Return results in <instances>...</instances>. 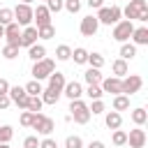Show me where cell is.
<instances>
[{
    "instance_id": "cell-1",
    "label": "cell",
    "mask_w": 148,
    "mask_h": 148,
    "mask_svg": "<svg viewBox=\"0 0 148 148\" xmlns=\"http://www.w3.org/2000/svg\"><path fill=\"white\" fill-rule=\"evenodd\" d=\"M120 16H123V9H120L118 5H111V7H99L95 18H97L99 23H104V25H116V23L120 21Z\"/></svg>"
},
{
    "instance_id": "cell-2",
    "label": "cell",
    "mask_w": 148,
    "mask_h": 148,
    "mask_svg": "<svg viewBox=\"0 0 148 148\" xmlns=\"http://www.w3.org/2000/svg\"><path fill=\"white\" fill-rule=\"evenodd\" d=\"M69 111H72L69 118H74V123H79V125H86L90 120V111H88V104L83 99H72Z\"/></svg>"
},
{
    "instance_id": "cell-3",
    "label": "cell",
    "mask_w": 148,
    "mask_h": 148,
    "mask_svg": "<svg viewBox=\"0 0 148 148\" xmlns=\"http://www.w3.org/2000/svg\"><path fill=\"white\" fill-rule=\"evenodd\" d=\"M53 72H56V62H53V60H49V58H44V60H39V62H35V65H32V76H35V81L49 79Z\"/></svg>"
},
{
    "instance_id": "cell-4",
    "label": "cell",
    "mask_w": 148,
    "mask_h": 148,
    "mask_svg": "<svg viewBox=\"0 0 148 148\" xmlns=\"http://www.w3.org/2000/svg\"><path fill=\"white\" fill-rule=\"evenodd\" d=\"M132 32H134V23L132 21H118L116 25H113V39L116 42H120V44H125L130 37H132Z\"/></svg>"
},
{
    "instance_id": "cell-5",
    "label": "cell",
    "mask_w": 148,
    "mask_h": 148,
    "mask_svg": "<svg viewBox=\"0 0 148 148\" xmlns=\"http://www.w3.org/2000/svg\"><path fill=\"white\" fill-rule=\"evenodd\" d=\"M120 83H123V95H134V92H139L141 90V86H143V79L141 76H136V74H127V76H123L120 79Z\"/></svg>"
},
{
    "instance_id": "cell-6",
    "label": "cell",
    "mask_w": 148,
    "mask_h": 148,
    "mask_svg": "<svg viewBox=\"0 0 148 148\" xmlns=\"http://www.w3.org/2000/svg\"><path fill=\"white\" fill-rule=\"evenodd\" d=\"M14 23L16 25H30V21H32V7L30 5H16L14 9Z\"/></svg>"
},
{
    "instance_id": "cell-7",
    "label": "cell",
    "mask_w": 148,
    "mask_h": 148,
    "mask_svg": "<svg viewBox=\"0 0 148 148\" xmlns=\"http://www.w3.org/2000/svg\"><path fill=\"white\" fill-rule=\"evenodd\" d=\"M30 127H35V130H37V134L49 136V134L53 132V120H51L49 116H44V113H35V120H32V125H30Z\"/></svg>"
},
{
    "instance_id": "cell-8",
    "label": "cell",
    "mask_w": 148,
    "mask_h": 148,
    "mask_svg": "<svg viewBox=\"0 0 148 148\" xmlns=\"http://www.w3.org/2000/svg\"><path fill=\"white\" fill-rule=\"evenodd\" d=\"M7 97H9V99H12V102H14L18 109H28V99H30V95H28V92H25L21 86H14V88L9 86Z\"/></svg>"
},
{
    "instance_id": "cell-9",
    "label": "cell",
    "mask_w": 148,
    "mask_h": 148,
    "mask_svg": "<svg viewBox=\"0 0 148 148\" xmlns=\"http://www.w3.org/2000/svg\"><path fill=\"white\" fill-rule=\"evenodd\" d=\"M143 9H148V2H146V0H130L127 7L123 9V14L127 16V21H136Z\"/></svg>"
},
{
    "instance_id": "cell-10",
    "label": "cell",
    "mask_w": 148,
    "mask_h": 148,
    "mask_svg": "<svg viewBox=\"0 0 148 148\" xmlns=\"http://www.w3.org/2000/svg\"><path fill=\"white\" fill-rule=\"evenodd\" d=\"M99 88H102V92H111V95H123V83H120V79H116V76L102 79Z\"/></svg>"
},
{
    "instance_id": "cell-11",
    "label": "cell",
    "mask_w": 148,
    "mask_h": 148,
    "mask_svg": "<svg viewBox=\"0 0 148 148\" xmlns=\"http://www.w3.org/2000/svg\"><path fill=\"white\" fill-rule=\"evenodd\" d=\"M32 21H37V28L51 25V12L46 9V5H37V9H32Z\"/></svg>"
},
{
    "instance_id": "cell-12",
    "label": "cell",
    "mask_w": 148,
    "mask_h": 148,
    "mask_svg": "<svg viewBox=\"0 0 148 148\" xmlns=\"http://www.w3.org/2000/svg\"><path fill=\"white\" fill-rule=\"evenodd\" d=\"M97 28H99V21L95 18V16H86V18H81V35L83 37H92L95 32H97Z\"/></svg>"
},
{
    "instance_id": "cell-13",
    "label": "cell",
    "mask_w": 148,
    "mask_h": 148,
    "mask_svg": "<svg viewBox=\"0 0 148 148\" xmlns=\"http://www.w3.org/2000/svg\"><path fill=\"white\" fill-rule=\"evenodd\" d=\"M5 37H7V44H9V46H18V49H21V30H18L16 23L5 25Z\"/></svg>"
},
{
    "instance_id": "cell-14",
    "label": "cell",
    "mask_w": 148,
    "mask_h": 148,
    "mask_svg": "<svg viewBox=\"0 0 148 148\" xmlns=\"http://www.w3.org/2000/svg\"><path fill=\"white\" fill-rule=\"evenodd\" d=\"M127 143H130V148H143V146H146V132H143L141 127L130 130V134H127Z\"/></svg>"
},
{
    "instance_id": "cell-15",
    "label": "cell",
    "mask_w": 148,
    "mask_h": 148,
    "mask_svg": "<svg viewBox=\"0 0 148 148\" xmlns=\"http://www.w3.org/2000/svg\"><path fill=\"white\" fill-rule=\"evenodd\" d=\"M62 95H67V97H69V102H72V99H81L83 88H81V83H79V81H69V83H65Z\"/></svg>"
},
{
    "instance_id": "cell-16",
    "label": "cell",
    "mask_w": 148,
    "mask_h": 148,
    "mask_svg": "<svg viewBox=\"0 0 148 148\" xmlns=\"http://www.w3.org/2000/svg\"><path fill=\"white\" fill-rule=\"evenodd\" d=\"M32 44H37V28H32V25H28L23 32H21V46H32Z\"/></svg>"
},
{
    "instance_id": "cell-17",
    "label": "cell",
    "mask_w": 148,
    "mask_h": 148,
    "mask_svg": "<svg viewBox=\"0 0 148 148\" xmlns=\"http://www.w3.org/2000/svg\"><path fill=\"white\" fill-rule=\"evenodd\" d=\"M65 74H60V72H53L51 76H49V88L51 90H58V92H62V88H65Z\"/></svg>"
},
{
    "instance_id": "cell-18",
    "label": "cell",
    "mask_w": 148,
    "mask_h": 148,
    "mask_svg": "<svg viewBox=\"0 0 148 148\" xmlns=\"http://www.w3.org/2000/svg\"><path fill=\"white\" fill-rule=\"evenodd\" d=\"M104 123H106L109 130H120V125H123V116H120L118 111H109V113L104 116Z\"/></svg>"
},
{
    "instance_id": "cell-19",
    "label": "cell",
    "mask_w": 148,
    "mask_h": 148,
    "mask_svg": "<svg viewBox=\"0 0 148 148\" xmlns=\"http://www.w3.org/2000/svg\"><path fill=\"white\" fill-rule=\"evenodd\" d=\"M132 39H134V46H136V44H139V46H146V44H148V28H146V25L134 28Z\"/></svg>"
},
{
    "instance_id": "cell-20",
    "label": "cell",
    "mask_w": 148,
    "mask_h": 148,
    "mask_svg": "<svg viewBox=\"0 0 148 148\" xmlns=\"http://www.w3.org/2000/svg\"><path fill=\"white\" fill-rule=\"evenodd\" d=\"M83 79H86L88 86H99V83H102V74H99V69H95V67H88V69L83 72Z\"/></svg>"
},
{
    "instance_id": "cell-21",
    "label": "cell",
    "mask_w": 148,
    "mask_h": 148,
    "mask_svg": "<svg viewBox=\"0 0 148 148\" xmlns=\"http://www.w3.org/2000/svg\"><path fill=\"white\" fill-rule=\"evenodd\" d=\"M44 56H46V49H44L42 44H32V46L28 49V58H30L32 62H39V60H44Z\"/></svg>"
},
{
    "instance_id": "cell-22",
    "label": "cell",
    "mask_w": 148,
    "mask_h": 148,
    "mask_svg": "<svg viewBox=\"0 0 148 148\" xmlns=\"http://www.w3.org/2000/svg\"><path fill=\"white\" fill-rule=\"evenodd\" d=\"M111 69H113V74H116V79H123V76H127V72H130V67H127V60H123V58H118V60H113V65H111Z\"/></svg>"
},
{
    "instance_id": "cell-23",
    "label": "cell",
    "mask_w": 148,
    "mask_h": 148,
    "mask_svg": "<svg viewBox=\"0 0 148 148\" xmlns=\"http://www.w3.org/2000/svg\"><path fill=\"white\" fill-rule=\"evenodd\" d=\"M60 95H62V92L46 88V90H42V95H39V97H42V102H44V104H56V102L60 99Z\"/></svg>"
},
{
    "instance_id": "cell-24",
    "label": "cell",
    "mask_w": 148,
    "mask_h": 148,
    "mask_svg": "<svg viewBox=\"0 0 148 148\" xmlns=\"http://www.w3.org/2000/svg\"><path fill=\"white\" fill-rule=\"evenodd\" d=\"M23 90H25L30 97H39L44 88H42V83H39V81H35V79H32L30 83H25V86H23Z\"/></svg>"
},
{
    "instance_id": "cell-25",
    "label": "cell",
    "mask_w": 148,
    "mask_h": 148,
    "mask_svg": "<svg viewBox=\"0 0 148 148\" xmlns=\"http://www.w3.org/2000/svg\"><path fill=\"white\" fill-rule=\"evenodd\" d=\"M125 109H130V97L127 95H116L113 97V111H125Z\"/></svg>"
},
{
    "instance_id": "cell-26",
    "label": "cell",
    "mask_w": 148,
    "mask_h": 148,
    "mask_svg": "<svg viewBox=\"0 0 148 148\" xmlns=\"http://www.w3.org/2000/svg\"><path fill=\"white\" fill-rule=\"evenodd\" d=\"M146 120H148L146 109H141V106H139V109H134V111H132V123H134V125H139V127H141V125H146Z\"/></svg>"
},
{
    "instance_id": "cell-27",
    "label": "cell",
    "mask_w": 148,
    "mask_h": 148,
    "mask_svg": "<svg viewBox=\"0 0 148 148\" xmlns=\"http://www.w3.org/2000/svg\"><path fill=\"white\" fill-rule=\"evenodd\" d=\"M134 56H136V46H134V44H127V42H125V44L120 46V58H123V60H132Z\"/></svg>"
},
{
    "instance_id": "cell-28",
    "label": "cell",
    "mask_w": 148,
    "mask_h": 148,
    "mask_svg": "<svg viewBox=\"0 0 148 148\" xmlns=\"http://www.w3.org/2000/svg\"><path fill=\"white\" fill-rule=\"evenodd\" d=\"M72 58H74L76 65H86V62H88V51L81 49V46H76V49L72 51Z\"/></svg>"
},
{
    "instance_id": "cell-29",
    "label": "cell",
    "mask_w": 148,
    "mask_h": 148,
    "mask_svg": "<svg viewBox=\"0 0 148 148\" xmlns=\"http://www.w3.org/2000/svg\"><path fill=\"white\" fill-rule=\"evenodd\" d=\"M9 23H14V12H12L9 7H2V9H0V25L5 28V25H9Z\"/></svg>"
},
{
    "instance_id": "cell-30",
    "label": "cell",
    "mask_w": 148,
    "mask_h": 148,
    "mask_svg": "<svg viewBox=\"0 0 148 148\" xmlns=\"http://www.w3.org/2000/svg\"><path fill=\"white\" fill-rule=\"evenodd\" d=\"M37 37H42V39H53V37H56V28H53V25H42V28H37Z\"/></svg>"
},
{
    "instance_id": "cell-31",
    "label": "cell",
    "mask_w": 148,
    "mask_h": 148,
    "mask_svg": "<svg viewBox=\"0 0 148 148\" xmlns=\"http://www.w3.org/2000/svg\"><path fill=\"white\" fill-rule=\"evenodd\" d=\"M42 106H44L42 97H30V99H28V109H25V111H30V113H39V111H42Z\"/></svg>"
},
{
    "instance_id": "cell-32",
    "label": "cell",
    "mask_w": 148,
    "mask_h": 148,
    "mask_svg": "<svg viewBox=\"0 0 148 148\" xmlns=\"http://www.w3.org/2000/svg\"><path fill=\"white\" fill-rule=\"evenodd\" d=\"M56 58H58V60H69V58H72V49H69L67 44H60V46L56 49Z\"/></svg>"
},
{
    "instance_id": "cell-33",
    "label": "cell",
    "mask_w": 148,
    "mask_h": 148,
    "mask_svg": "<svg viewBox=\"0 0 148 148\" xmlns=\"http://www.w3.org/2000/svg\"><path fill=\"white\" fill-rule=\"evenodd\" d=\"M14 136V130L9 125H0V143H9Z\"/></svg>"
},
{
    "instance_id": "cell-34",
    "label": "cell",
    "mask_w": 148,
    "mask_h": 148,
    "mask_svg": "<svg viewBox=\"0 0 148 148\" xmlns=\"http://www.w3.org/2000/svg\"><path fill=\"white\" fill-rule=\"evenodd\" d=\"M88 62H90V67L99 69V67L104 65V56H102V53H88Z\"/></svg>"
},
{
    "instance_id": "cell-35",
    "label": "cell",
    "mask_w": 148,
    "mask_h": 148,
    "mask_svg": "<svg viewBox=\"0 0 148 148\" xmlns=\"http://www.w3.org/2000/svg\"><path fill=\"white\" fill-rule=\"evenodd\" d=\"M62 7L69 12V14H76L81 9V0H62Z\"/></svg>"
},
{
    "instance_id": "cell-36",
    "label": "cell",
    "mask_w": 148,
    "mask_h": 148,
    "mask_svg": "<svg viewBox=\"0 0 148 148\" xmlns=\"http://www.w3.org/2000/svg\"><path fill=\"white\" fill-rule=\"evenodd\" d=\"M65 148H83V141H81V136H76V134L67 136V139H65Z\"/></svg>"
},
{
    "instance_id": "cell-37",
    "label": "cell",
    "mask_w": 148,
    "mask_h": 148,
    "mask_svg": "<svg viewBox=\"0 0 148 148\" xmlns=\"http://www.w3.org/2000/svg\"><path fill=\"white\" fill-rule=\"evenodd\" d=\"M90 116H97V113H104V102L102 99H92V104L88 106Z\"/></svg>"
},
{
    "instance_id": "cell-38",
    "label": "cell",
    "mask_w": 148,
    "mask_h": 148,
    "mask_svg": "<svg viewBox=\"0 0 148 148\" xmlns=\"http://www.w3.org/2000/svg\"><path fill=\"white\" fill-rule=\"evenodd\" d=\"M86 95H88L90 99H102V95H104V92H102V88H99V86H88Z\"/></svg>"
},
{
    "instance_id": "cell-39",
    "label": "cell",
    "mask_w": 148,
    "mask_h": 148,
    "mask_svg": "<svg viewBox=\"0 0 148 148\" xmlns=\"http://www.w3.org/2000/svg\"><path fill=\"white\" fill-rule=\"evenodd\" d=\"M113 143L116 146H125L127 143V134L123 130H113Z\"/></svg>"
},
{
    "instance_id": "cell-40",
    "label": "cell",
    "mask_w": 148,
    "mask_h": 148,
    "mask_svg": "<svg viewBox=\"0 0 148 148\" xmlns=\"http://www.w3.org/2000/svg\"><path fill=\"white\" fill-rule=\"evenodd\" d=\"M2 56H5L7 60H14V58L18 56V46H9V44H7V46L2 49Z\"/></svg>"
},
{
    "instance_id": "cell-41",
    "label": "cell",
    "mask_w": 148,
    "mask_h": 148,
    "mask_svg": "<svg viewBox=\"0 0 148 148\" xmlns=\"http://www.w3.org/2000/svg\"><path fill=\"white\" fill-rule=\"evenodd\" d=\"M18 120H21V125H23V127H30V125H32V120H35V113H30V111H23Z\"/></svg>"
},
{
    "instance_id": "cell-42",
    "label": "cell",
    "mask_w": 148,
    "mask_h": 148,
    "mask_svg": "<svg viewBox=\"0 0 148 148\" xmlns=\"http://www.w3.org/2000/svg\"><path fill=\"white\" fill-rule=\"evenodd\" d=\"M46 9L49 12H60L62 9V0H46Z\"/></svg>"
},
{
    "instance_id": "cell-43",
    "label": "cell",
    "mask_w": 148,
    "mask_h": 148,
    "mask_svg": "<svg viewBox=\"0 0 148 148\" xmlns=\"http://www.w3.org/2000/svg\"><path fill=\"white\" fill-rule=\"evenodd\" d=\"M23 148H39L37 136H25V139H23Z\"/></svg>"
},
{
    "instance_id": "cell-44",
    "label": "cell",
    "mask_w": 148,
    "mask_h": 148,
    "mask_svg": "<svg viewBox=\"0 0 148 148\" xmlns=\"http://www.w3.org/2000/svg\"><path fill=\"white\" fill-rule=\"evenodd\" d=\"M39 148H58V143H56V139L46 136L44 141H39Z\"/></svg>"
},
{
    "instance_id": "cell-45",
    "label": "cell",
    "mask_w": 148,
    "mask_h": 148,
    "mask_svg": "<svg viewBox=\"0 0 148 148\" xmlns=\"http://www.w3.org/2000/svg\"><path fill=\"white\" fill-rule=\"evenodd\" d=\"M9 104H12V99H9L7 95H0V111H5Z\"/></svg>"
},
{
    "instance_id": "cell-46",
    "label": "cell",
    "mask_w": 148,
    "mask_h": 148,
    "mask_svg": "<svg viewBox=\"0 0 148 148\" xmlns=\"http://www.w3.org/2000/svg\"><path fill=\"white\" fill-rule=\"evenodd\" d=\"M88 7L90 9H99V7H104V0H88Z\"/></svg>"
},
{
    "instance_id": "cell-47",
    "label": "cell",
    "mask_w": 148,
    "mask_h": 148,
    "mask_svg": "<svg viewBox=\"0 0 148 148\" xmlns=\"http://www.w3.org/2000/svg\"><path fill=\"white\" fill-rule=\"evenodd\" d=\"M7 92H9V83L5 79H0V95H7Z\"/></svg>"
},
{
    "instance_id": "cell-48",
    "label": "cell",
    "mask_w": 148,
    "mask_h": 148,
    "mask_svg": "<svg viewBox=\"0 0 148 148\" xmlns=\"http://www.w3.org/2000/svg\"><path fill=\"white\" fill-rule=\"evenodd\" d=\"M88 148H106V146H104L102 141H97V139H95V141H90V143H88Z\"/></svg>"
},
{
    "instance_id": "cell-49",
    "label": "cell",
    "mask_w": 148,
    "mask_h": 148,
    "mask_svg": "<svg viewBox=\"0 0 148 148\" xmlns=\"http://www.w3.org/2000/svg\"><path fill=\"white\" fill-rule=\"evenodd\" d=\"M136 21H143V23H146V21H148V9H143V12L139 14V18H136Z\"/></svg>"
},
{
    "instance_id": "cell-50",
    "label": "cell",
    "mask_w": 148,
    "mask_h": 148,
    "mask_svg": "<svg viewBox=\"0 0 148 148\" xmlns=\"http://www.w3.org/2000/svg\"><path fill=\"white\" fill-rule=\"evenodd\" d=\"M0 37H5V28L2 25H0Z\"/></svg>"
},
{
    "instance_id": "cell-51",
    "label": "cell",
    "mask_w": 148,
    "mask_h": 148,
    "mask_svg": "<svg viewBox=\"0 0 148 148\" xmlns=\"http://www.w3.org/2000/svg\"><path fill=\"white\" fill-rule=\"evenodd\" d=\"M30 2H32V0H21V5H30Z\"/></svg>"
},
{
    "instance_id": "cell-52",
    "label": "cell",
    "mask_w": 148,
    "mask_h": 148,
    "mask_svg": "<svg viewBox=\"0 0 148 148\" xmlns=\"http://www.w3.org/2000/svg\"><path fill=\"white\" fill-rule=\"evenodd\" d=\"M0 148H9V146H7V143H0Z\"/></svg>"
}]
</instances>
